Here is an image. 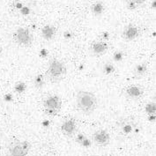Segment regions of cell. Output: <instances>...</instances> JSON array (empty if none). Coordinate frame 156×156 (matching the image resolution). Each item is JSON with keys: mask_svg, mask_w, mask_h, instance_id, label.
<instances>
[{"mask_svg": "<svg viewBox=\"0 0 156 156\" xmlns=\"http://www.w3.org/2000/svg\"><path fill=\"white\" fill-rule=\"evenodd\" d=\"M78 108L86 114L93 113L98 106V99L90 91H79L76 96Z\"/></svg>", "mask_w": 156, "mask_h": 156, "instance_id": "6da1fadb", "label": "cell"}, {"mask_svg": "<svg viewBox=\"0 0 156 156\" xmlns=\"http://www.w3.org/2000/svg\"><path fill=\"white\" fill-rule=\"evenodd\" d=\"M66 66L60 60L53 58L49 64L47 70V76L52 82H58L66 76Z\"/></svg>", "mask_w": 156, "mask_h": 156, "instance_id": "7a4b0ae2", "label": "cell"}, {"mask_svg": "<svg viewBox=\"0 0 156 156\" xmlns=\"http://www.w3.org/2000/svg\"><path fill=\"white\" fill-rule=\"evenodd\" d=\"M30 148L28 141H14L9 147V156H27Z\"/></svg>", "mask_w": 156, "mask_h": 156, "instance_id": "3957f363", "label": "cell"}, {"mask_svg": "<svg viewBox=\"0 0 156 156\" xmlns=\"http://www.w3.org/2000/svg\"><path fill=\"white\" fill-rule=\"evenodd\" d=\"M14 39L16 42L23 47H29L33 43V35L31 32L25 27H19L14 33Z\"/></svg>", "mask_w": 156, "mask_h": 156, "instance_id": "277c9868", "label": "cell"}, {"mask_svg": "<svg viewBox=\"0 0 156 156\" xmlns=\"http://www.w3.org/2000/svg\"><path fill=\"white\" fill-rule=\"evenodd\" d=\"M94 142L99 147H106L109 144L110 135L105 130H98L93 135Z\"/></svg>", "mask_w": 156, "mask_h": 156, "instance_id": "5b68a950", "label": "cell"}, {"mask_svg": "<svg viewBox=\"0 0 156 156\" xmlns=\"http://www.w3.org/2000/svg\"><path fill=\"white\" fill-rule=\"evenodd\" d=\"M45 110H51L58 114V112L62 107V101L58 95H51L44 101Z\"/></svg>", "mask_w": 156, "mask_h": 156, "instance_id": "8992f818", "label": "cell"}, {"mask_svg": "<svg viewBox=\"0 0 156 156\" xmlns=\"http://www.w3.org/2000/svg\"><path fill=\"white\" fill-rule=\"evenodd\" d=\"M76 130H77V124L74 119H67L61 125V131L67 137L73 136Z\"/></svg>", "mask_w": 156, "mask_h": 156, "instance_id": "52a82bcc", "label": "cell"}, {"mask_svg": "<svg viewBox=\"0 0 156 156\" xmlns=\"http://www.w3.org/2000/svg\"><path fill=\"white\" fill-rule=\"evenodd\" d=\"M138 36H139V28L134 25H128L123 29V37L126 41H133Z\"/></svg>", "mask_w": 156, "mask_h": 156, "instance_id": "ba28073f", "label": "cell"}, {"mask_svg": "<svg viewBox=\"0 0 156 156\" xmlns=\"http://www.w3.org/2000/svg\"><path fill=\"white\" fill-rule=\"evenodd\" d=\"M108 44L104 41H94L92 43V46H91V50L92 52L96 55V56H101V55H103L104 53H106L108 50Z\"/></svg>", "mask_w": 156, "mask_h": 156, "instance_id": "9c48e42d", "label": "cell"}, {"mask_svg": "<svg viewBox=\"0 0 156 156\" xmlns=\"http://www.w3.org/2000/svg\"><path fill=\"white\" fill-rule=\"evenodd\" d=\"M41 34L43 39H45L47 41H50L55 37V35L57 34V28L52 25H45L41 28Z\"/></svg>", "mask_w": 156, "mask_h": 156, "instance_id": "30bf717a", "label": "cell"}, {"mask_svg": "<svg viewBox=\"0 0 156 156\" xmlns=\"http://www.w3.org/2000/svg\"><path fill=\"white\" fill-rule=\"evenodd\" d=\"M126 94L130 97V98L136 100V99L140 98L143 94V90L140 87L138 86H131L126 89Z\"/></svg>", "mask_w": 156, "mask_h": 156, "instance_id": "8fae6325", "label": "cell"}, {"mask_svg": "<svg viewBox=\"0 0 156 156\" xmlns=\"http://www.w3.org/2000/svg\"><path fill=\"white\" fill-rule=\"evenodd\" d=\"M91 11H92V12H93L94 15H95V16H100V15H101V14L103 13V12H104V5H103V4H102L101 1H97V2H95L94 4L92 5V6H91Z\"/></svg>", "mask_w": 156, "mask_h": 156, "instance_id": "7c38bea8", "label": "cell"}, {"mask_svg": "<svg viewBox=\"0 0 156 156\" xmlns=\"http://www.w3.org/2000/svg\"><path fill=\"white\" fill-rule=\"evenodd\" d=\"M147 72V66L145 63L142 64H139L135 68V73L139 76H142Z\"/></svg>", "mask_w": 156, "mask_h": 156, "instance_id": "4fadbf2b", "label": "cell"}, {"mask_svg": "<svg viewBox=\"0 0 156 156\" xmlns=\"http://www.w3.org/2000/svg\"><path fill=\"white\" fill-rule=\"evenodd\" d=\"M34 84L35 87L41 88L44 86V84H45V80H44L43 76L41 74H39V75L35 76L34 79Z\"/></svg>", "mask_w": 156, "mask_h": 156, "instance_id": "5bb4252c", "label": "cell"}, {"mask_svg": "<svg viewBox=\"0 0 156 156\" xmlns=\"http://www.w3.org/2000/svg\"><path fill=\"white\" fill-rule=\"evenodd\" d=\"M146 111H147V113L148 115H155V102L148 103L147 105L146 106Z\"/></svg>", "mask_w": 156, "mask_h": 156, "instance_id": "9a60e30c", "label": "cell"}, {"mask_svg": "<svg viewBox=\"0 0 156 156\" xmlns=\"http://www.w3.org/2000/svg\"><path fill=\"white\" fill-rule=\"evenodd\" d=\"M103 72L105 74H112L115 72V66H113L112 64L108 63L105 66H103Z\"/></svg>", "mask_w": 156, "mask_h": 156, "instance_id": "2e32d148", "label": "cell"}, {"mask_svg": "<svg viewBox=\"0 0 156 156\" xmlns=\"http://www.w3.org/2000/svg\"><path fill=\"white\" fill-rule=\"evenodd\" d=\"M14 90L18 94H20V93H23L26 90V85L23 82H19L17 83L14 87Z\"/></svg>", "mask_w": 156, "mask_h": 156, "instance_id": "e0dca14e", "label": "cell"}, {"mask_svg": "<svg viewBox=\"0 0 156 156\" xmlns=\"http://www.w3.org/2000/svg\"><path fill=\"white\" fill-rule=\"evenodd\" d=\"M114 59L115 61H121L123 59V53L121 51H117L114 54Z\"/></svg>", "mask_w": 156, "mask_h": 156, "instance_id": "ac0fdd59", "label": "cell"}, {"mask_svg": "<svg viewBox=\"0 0 156 156\" xmlns=\"http://www.w3.org/2000/svg\"><path fill=\"white\" fill-rule=\"evenodd\" d=\"M86 138H87V137H86L84 134H78V135H77V138H76V141H77L79 144L81 145V143H82L84 140H86Z\"/></svg>", "mask_w": 156, "mask_h": 156, "instance_id": "d6986e66", "label": "cell"}, {"mask_svg": "<svg viewBox=\"0 0 156 156\" xmlns=\"http://www.w3.org/2000/svg\"><path fill=\"white\" fill-rule=\"evenodd\" d=\"M137 7H138V5H135L134 3L130 2V1L127 2V8L129 9V10H135V9H137Z\"/></svg>", "mask_w": 156, "mask_h": 156, "instance_id": "ffe728a7", "label": "cell"}, {"mask_svg": "<svg viewBox=\"0 0 156 156\" xmlns=\"http://www.w3.org/2000/svg\"><path fill=\"white\" fill-rule=\"evenodd\" d=\"M128 1L134 3V4H135V5H137L138 6H139V5H143V4L146 2V0H128Z\"/></svg>", "mask_w": 156, "mask_h": 156, "instance_id": "44dd1931", "label": "cell"}, {"mask_svg": "<svg viewBox=\"0 0 156 156\" xmlns=\"http://www.w3.org/2000/svg\"><path fill=\"white\" fill-rule=\"evenodd\" d=\"M91 142L90 140H88L87 138H86V140L83 141L82 143H81V146H83L84 147H88L89 146H90Z\"/></svg>", "mask_w": 156, "mask_h": 156, "instance_id": "7402d4cb", "label": "cell"}, {"mask_svg": "<svg viewBox=\"0 0 156 156\" xmlns=\"http://www.w3.org/2000/svg\"><path fill=\"white\" fill-rule=\"evenodd\" d=\"M123 132H125V133H130V132H132V130H133V128H132V126H130V125H126V126H124L123 128Z\"/></svg>", "mask_w": 156, "mask_h": 156, "instance_id": "603a6c76", "label": "cell"}, {"mask_svg": "<svg viewBox=\"0 0 156 156\" xmlns=\"http://www.w3.org/2000/svg\"><path fill=\"white\" fill-rule=\"evenodd\" d=\"M4 99H5V101H11L12 100V95L11 94H6L5 95Z\"/></svg>", "mask_w": 156, "mask_h": 156, "instance_id": "cb8c5ba5", "label": "cell"}, {"mask_svg": "<svg viewBox=\"0 0 156 156\" xmlns=\"http://www.w3.org/2000/svg\"><path fill=\"white\" fill-rule=\"evenodd\" d=\"M148 119L150 122H154L155 121V115H148Z\"/></svg>", "mask_w": 156, "mask_h": 156, "instance_id": "d4e9b609", "label": "cell"}, {"mask_svg": "<svg viewBox=\"0 0 156 156\" xmlns=\"http://www.w3.org/2000/svg\"><path fill=\"white\" fill-rule=\"evenodd\" d=\"M72 35H73V34H72V33H71V32H69V31L65 33V37H66V38H67V39H69V38H72Z\"/></svg>", "mask_w": 156, "mask_h": 156, "instance_id": "484cf974", "label": "cell"}, {"mask_svg": "<svg viewBox=\"0 0 156 156\" xmlns=\"http://www.w3.org/2000/svg\"><path fill=\"white\" fill-rule=\"evenodd\" d=\"M155 0H153V3H152V8L155 9Z\"/></svg>", "mask_w": 156, "mask_h": 156, "instance_id": "4316f807", "label": "cell"}, {"mask_svg": "<svg viewBox=\"0 0 156 156\" xmlns=\"http://www.w3.org/2000/svg\"><path fill=\"white\" fill-rule=\"evenodd\" d=\"M1 50H2V49H1V48H0V54H1Z\"/></svg>", "mask_w": 156, "mask_h": 156, "instance_id": "83f0119b", "label": "cell"}, {"mask_svg": "<svg viewBox=\"0 0 156 156\" xmlns=\"http://www.w3.org/2000/svg\"><path fill=\"white\" fill-rule=\"evenodd\" d=\"M0 150H1V146H0Z\"/></svg>", "mask_w": 156, "mask_h": 156, "instance_id": "f1b7e54d", "label": "cell"}]
</instances>
